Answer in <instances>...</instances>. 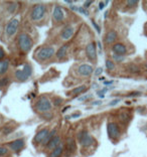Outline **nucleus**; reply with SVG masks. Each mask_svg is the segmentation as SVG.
I'll return each mask as SVG.
<instances>
[{
	"label": "nucleus",
	"mask_w": 147,
	"mask_h": 157,
	"mask_svg": "<svg viewBox=\"0 0 147 157\" xmlns=\"http://www.w3.org/2000/svg\"><path fill=\"white\" fill-rule=\"evenodd\" d=\"M112 50H113L114 53L118 55H123L127 53L126 46H125L124 45H122V43H116V45H114L113 48H112Z\"/></svg>",
	"instance_id": "2eb2a0df"
},
{
	"label": "nucleus",
	"mask_w": 147,
	"mask_h": 157,
	"mask_svg": "<svg viewBox=\"0 0 147 157\" xmlns=\"http://www.w3.org/2000/svg\"><path fill=\"white\" fill-rule=\"evenodd\" d=\"M119 102H120V99H116V100H114V101H112L109 105L110 106H115V105H117Z\"/></svg>",
	"instance_id": "c9c22d12"
},
{
	"label": "nucleus",
	"mask_w": 147,
	"mask_h": 157,
	"mask_svg": "<svg viewBox=\"0 0 147 157\" xmlns=\"http://www.w3.org/2000/svg\"><path fill=\"white\" fill-rule=\"evenodd\" d=\"M92 3H93V1H86L84 3V7L85 8H88V7H89Z\"/></svg>",
	"instance_id": "4c0bfd02"
},
{
	"label": "nucleus",
	"mask_w": 147,
	"mask_h": 157,
	"mask_svg": "<svg viewBox=\"0 0 147 157\" xmlns=\"http://www.w3.org/2000/svg\"><path fill=\"white\" fill-rule=\"evenodd\" d=\"M92 23H93V25L95 26V28L97 29L98 33H100V31H101V30H100V27H99V25H97V24H96V22H95V21H93V20H92Z\"/></svg>",
	"instance_id": "e433bc0d"
},
{
	"label": "nucleus",
	"mask_w": 147,
	"mask_h": 157,
	"mask_svg": "<svg viewBox=\"0 0 147 157\" xmlns=\"http://www.w3.org/2000/svg\"><path fill=\"white\" fill-rule=\"evenodd\" d=\"M9 63L8 60H0V75H3L8 70Z\"/></svg>",
	"instance_id": "6ab92c4d"
},
{
	"label": "nucleus",
	"mask_w": 147,
	"mask_h": 157,
	"mask_svg": "<svg viewBox=\"0 0 147 157\" xmlns=\"http://www.w3.org/2000/svg\"><path fill=\"white\" fill-rule=\"evenodd\" d=\"M31 73H32V68H31V66L26 63V65L23 66V68L21 70H17L15 72V77L17 80L19 81H25L31 76Z\"/></svg>",
	"instance_id": "7ed1b4c3"
},
{
	"label": "nucleus",
	"mask_w": 147,
	"mask_h": 157,
	"mask_svg": "<svg viewBox=\"0 0 147 157\" xmlns=\"http://www.w3.org/2000/svg\"><path fill=\"white\" fill-rule=\"evenodd\" d=\"M107 91H108V89H103L102 91H99V92H98V95H99V97L100 98H104V95H103V94H104L105 92H107Z\"/></svg>",
	"instance_id": "473e14b6"
},
{
	"label": "nucleus",
	"mask_w": 147,
	"mask_h": 157,
	"mask_svg": "<svg viewBox=\"0 0 147 157\" xmlns=\"http://www.w3.org/2000/svg\"><path fill=\"white\" fill-rule=\"evenodd\" d=\"M18 25H19V21L17 18H12L6 25V34L8 36H12L16 33L17 29H18Z\"/></svg>",
	"instance_id": "0eeeda50"
},
{
	"label": "nucleus",
	"mask_w": 147,
	"mask_h": 157,
	"mask_svg": "<svg viewBox=\"0 0 147 157\" xmlns=\"http://www.w3.org/2000/svg\"><path fill=\"white\" fill-rule=\"evenodd\" d=\"M4 56H5V51H4V50L2 48H0V60H3Z\"/></svg>",
	"instance_id": "2f4dec72"
},
{
	"label": "nucleus",
	"mask_w": 147,
	"mask_h": 157,
	"mask_svg": "<svg viewBox=\"0 0 147 157\" xmlns=\"http://www.w3.org/2000/svg\"><path fill=\"white\" fill-rule=\"evenodd\" d=\"M107 132L110 138H118L120 136V130L117 124L109 123L107 126Z\"/></svg>",
	"instance_id": "6e6552de"
},
{
	"label": "nucleus",
	"mask_w": 147,
	"mask_h": 157,
	"mask_svg": "<svg viewBox=\"0 0 147 157\" xmlns=\"http://www.w3.org/2000/svg\"><path fill=\"white\" fill-rule=\"evenodd\" d=\"M66 146H67L68 151L73 152L75 150V140L72 138H68L67 140V143H66Z\"/></svg>",
	"instance_id": "4be33fe9"
},
{
	"label": "nucleus",
	"mask_w": 147,
	"mask_h": 157,
	"mask_svg": "<svg viewBox=\"0 0 147 157\" xmlns=\"http://www.w3.org/2000/svg\"><path fill=\"white\" fill-rule=\"evenodd\" d=\"M48 129H43L40 130V132H37V134L34 136V141L36 142V143H43L45 141V139L48 138Z\"/></svg>",
	"instance_id": "f8f14e48"
},
{
	"label": "nucleus",
	"mask_w": 147,
	"mask_h": 157,
	"mask_svg": "<svg viewBox=\"0 0 147 157\" xmlns=\"http://www.w3.org/2000/svg\"><path fill=\"white\" fill-rule=\"evenodd\" d=\"M67 51H68V46L63 45L62 48L57 51V55H55L58 58V60H63V58L66 56V55H67Z\"/></svg>",
	"instance_id": "a211bd4d"
},
{
	"label": "nucleus",
	"mask_w": 147,
	"mask_h": 157,
	"mask_svg": "<svg viewBox=\"0 0 147 157\" xmlns=\"http://www.w3.org/2000/svg\"><path fill=\"white\" fill-rule=\"evenodd\" d=\"M24 147V140L23 139H17V140L12 141L9 144V148L13 151H19Z\"/></svg>",
	"instance_id": "4468645a"
},
{
	"label": "nucleus",
	"mask_w": 147,
	"mask_h": 157,
	"mask_svg": "<svg viewBox=\"0 0 147 157\" xmlns=\"http://www.w3.org/2000/svg\"><path fill=\"white\" fill-rule=\"evenodd\" d=\"M106 68H107V70H109V71L114 70V68H115L114 62H112V60H106Z\"/></svg>",
	"instance_id": "b1692460"
},
{
	"label": "nucleus",
	"mask_w": 147,
	"mask_h": 157,
	"mask_svg": "<svg viewBox=\"0 0 147 157\" xmlns=\"http://www.w3.org/2000/svg\"><path fill=\"white\" fill-rule=\"evenodd\" d=\"M7 152H8L7 148H5V147H0V156H4L5 154H7Z\"/></svg>",
	"instance_id": "a878e982"
},
{
	"label": "nucleus",
	"mask_w": 147,
	"mask_h": 157,
	"mask_svg": "<svg viewBox=\"0 0 147 157\" xmlns=\"http://www.w3.org/2000/svg\"><path fill=\"white\" fill-rule=\"evenodd\" d=\"M45 11H46V8L43 4H37V5L34 6L32 8V10H31V13H30L31 19L34 21L40 20V19L45 16Z\"/></svg>",
	"instance_id": "20e7f679"
},
{
	"label": "nucleus",
	"mask_w": 147,
	"mask_h": 157,
	"mask_svg": "<svg viewBox=\"0 0 147 157\" xmlns=\"http://www.w3.org/2000/svg\"><path fill=\"white\" fill-rule=\"evenodd\" d=\"M86 53H87L88 58L91 60H95L97 58V51H96V45L94 42H91L86 48Z\"/></svg>",
	"instance_id": "1a4fd4ad"
},
{
	"label": "nucleus",
	"mask_w": 147,
	"mask_h": 157,
	"mask_svg": "<svg viewBox=\"0 0 147 157\" xmlns=\"http://www.w3.org/2000/svg\"><path fill=\"white\" fill-rule=\"evenodd\" d=\"M111 84H113L112 81H110V82H105V85H111Z\"/></svg>",
	"instance_id": "37998d69"
},
{
	"label": "nucleus",
	"mask_w": 147,
	"mask_h": 157,
	"mask_svg": "<svg viewBox=\"0 0 147 157\" xmlns=\"http://www.w3.org/2000/svg\"><path fill=\"white\" fill-rule=\"evenodd\" d=\"M62 102H63V100L61 99V98H55V106H58V105H60Z\"/></svg>",
	"instance_id": "72a5a7b5"
},
{
	"label": "nucleus",
	"mask_w": 147,
	"mask_h": 157,
	"mask_svg": "<svg viewBox=\"0 0 147 157\" xmlns=\"http://www.w3.org/2000/svg\"><path fill=\"white\" fill-rule=\"evenodd\" d=\"M17 8V4L16 3H12L10 5L8 6V11L10 12V13H13L14 11H15V9Z\"/></svg>",
	"instance_id": "393cba45"
},
{
	"label": "nucleus",
	"mask_w": 147,
	"mask_h": 157,
	"mask_svg": "<svg viewBox=\"0 0 147 157\" xmlns=\"http://www.w3.org/2000/svg\"><path fill=\"white\" fill-rule=\"evenodd\" d=\"M86 90H87V87H86V86H81V87H78V88H76V89L73 90V94L74 95H79V94H81V93L85 92Z\"/></svg>",
	"instance_id": "5701e85b"
},
{
	"label": "nucleus",
	"mask_w": 147,
	"mask_h": 157,
	"mask_svg": "<svg viewBox=\"0 0 147 157\" xmlns=\"http://www.w3.org/2000/svg\"><path fill=\"white\" fill-rule=\"evenodd\" d=\"M138 4V1L136 0H130V1H127V5L129 6H136Z\"/></svg>",
	"instance_id": "bb28decb"
},
{
	"label": "nucleus",
	"mask_w": 147,
	"mask_h": 157,
	"mask_svg": "<svg viewBox=\"0 0 147 157\" xmlns=\"http://www.w3.org/2000/svg\"><path fill=\"white\" fill-rule=\"evenodd\" d=\"M60 143H61L60 136H55V138H53L48 144H46V148H48V150H53V149H55L60 145Z\"/></svg>",
	"instance_id": "dca6fc26"
},
{
	"label": "nucleus",
	"mask_w": 147,
	"mask_h": 157,
	"mask_svg": "<svg viewBox=\"0 0 147 157\" xmlns=\"http://www.w3.org/2000/svg\"><path fill=\"white\" fill-rule=\"evenodd\" d=\"M55 50L53 46H45V48H40L36 51V58L40 60H45L50 58L51 56L55 55Z\"/></svg>",
	"instance_id": "f03ea898"
},
{
	"label": "nucleus",
	"mask_w": 147,
	"mask_h": 157,
	"mask_svg": "<svg viewBox=\"0 0 147 157\" xmlns=\"http://www.w3.org/2000/svg\"><path fill=\"white\" fill-rule=\"evenodd\" d=\"M79 141L83 147H89L94 143V138L87 131H83L79 134Z\"/></svg>",
	"instance_id": "423d86ee"
},
{
	"label": "nucleus",
	"mask_w": 147,
	"mask_h": 157,
	"mask_svg": "<svg viewBox=\"0 0 147 157\" xmlns=\"http://www.w3.org/2000/svg\"><path fill=\"white\" fill-rule=\"evenodd\" d=\"M7 83H8V81H7V78H1V80H0V87H4L5 85H7Z\"/></svg>",
	"instance_id": "c85d7f7f"
},
{
	"label": "nucleus",
	"mask_w": 147,
	"mask_h": 157,
	"mask_svg": "<svg viewBox=\"0 0 147 157\" xmlns=\"http://www.w3.org/2000/svg\"><path fill=\"white\" fill-rule=\"evenodd\" d=\"M35 108L38 112H48L51 109V102L46 97H41L36 102Z\"/></svg>",
	"instance_id": "39448f33"
},
{
	"label": "nucleus",
	"mask_w": 147,
	"mask_h": 157,
	"mask_svg": "<svg viewBox=\"0 0 147 157\" xmlns=\"http://www.w3.org/2000/svg\"><path fill=\"white\" fill-rule=\"evenodd\" d=\"M88 98H90V95L84 96V97H80V98H79V101H85V100H87Z\"/></svg>",
	"instance_id": "58836bf2"
},
{
	"label": "nucleus",
	"mask_w": 147,
	"mask_h": 157,
	"mask_svg": "<svg viewBox=\"0 0 147 157\" xmlns=\"http://www.w3.org/2000/svg\"><path fill=\"white\" fill-rule=\"evenodd\" d=\"M101 101H96V102H94V105H101Z\"/></svg>",
	"instance_id": "79ce46f5"
},
{
	"label": "nucleus",
	"mask_w": 147,
	"mask_h": 157,
	"mask_svg": "<svg viewBox=\"0 0 147 157\" xmlns=\"http://www.w3.org/2000/svg\"><path fill=\"white\" fill-rule=\"evenodd\" d=\"M108 4V1H101V2H99V8L100 9H103L105 6H106Z\"/></svg>",
	"instance_id": "7c9ffc66"
},
{
	"label": "nucleus",
	"mask_w": 147,
	"mask_h": 157,
	"mask_svg": "<svg viewBox=\"0 0 147 157\" xmlns=\"http://www.w3.org/2000/svg\"><path fill=\"white\" fill-rule=\"evenodd\" d=\"M98 46H99V48H100V50H101V48H102V46H101V42H100V41H99V42H98Z\"/></svg>",
	"instance_id": "c03bdc74"
},
{
	"label": "nucleus",
	"mask_w": 147,
	"mask_h": 157,
	"mask_svg": "<svg viewBox=\"0 0 147 157\" xmlns=\"http://www.w3.org/2000/svg\"><path fill=\"white\" fill-rule=\"evenodd\" d=\"M18 45L23 53H28L32 48V41L30 36L26 33H21L18 36Z\"/></svg>",
	"instance_id": "f257e3e1"
},
{
	"label": "nucleus",
	"mask_w": 147,
	"mask_h": 157,
	"mask_svg": "<svg viewBox=\"0 0 147 157\" xmlns=\"http://www.w3.org/2000/svg\"><path fill=\"white\" fill-rule=\"evenodd\" d=\"M78 11L81 12V13L85 14V15H89V12H88L87 10H86L85 8H83V7H79V9H78Z\"/></svg>",
	"instance_id": "c756f323"
},
{
	"label": "nucleus",
	"mask_w": 147,
	"mask_h": 157,
	"mask_svg": "<svg viewBox=\"0 0 147 157\" xmlns=\"http://www.w3.org/2000/svg\"><path fill=\"white\" fill-rule=\"evenodd\" d=\"M102 73H103V68H97V70H96V72H95V75H96V76H100Z\"/></svg>",
	"instance_id": "f704fd0d"
},
{
	"label": "nucleus",
	"mask_w": 147,
	"mask_h": 157,
	"mask_svg": "<svg viewBox=\"0 0 147 157\" xmlns=\"http://www.w3.org/2000/svg\"><path fill=\"white\" fill-rule=\"evenodd\" d=\"M113 58H114V60H115V62H120V60H122L124 58H123V56H122V55H113Z\"/></svg>",
	"instance_id": "cd10ccee"
},
{
	"label": "nucleus",
	"mask_w": 147,
	"mask_h": 157,
	"mask_svg": "<svg viewBox=\"0 0 147 157\" xmlns=\"http://www.w3.org/2000/svg\"><path fill=\"white\" fill-rule=\"evenodd\" d=\"M140 95V93L139 92H133V93H130L129 96H131V97H134V96H139Z\"/></svg>",
	"instance_id": "ea45409f"
},
{
	"label": "nucleus",
	"mask_w": 147,
	"mask_h": 157,
	"mask_svg": "<svg viewBox=\"0 0 147 157\" xmlns=\"http://www.w3.org/2000/svg\"><path fill=\"white\" fill-rule=\"evenodd\" d=\"M93 71H94V68H93L92 66L90 65H87V63H84V65H81L79 68H78V72L81 76H83V77H88V76H90L91 73H93Z\"/></svg>",
	"instance_id": "9d476101"
},
{
	"label": "nucleus",
	"mask_w": 147,
	"mask_h": 157,
	"mask_svg": "<svg viewBox=\"0 0 147 157\" xmlns=\"http://www.w3.org/2000/svg\"><path fill=\"white\" fill-rule=\"evenodd\" d=\"M117 38V33L116 31L114 30H111L109 31L107 34H106V37H105V41H106L107 43H113L115 40H116Z\"/></svg>",
	"instance_id": "f3484780"
},
{
	"label": "nucleus",
	"mask_w": 147,
	"mask_h": 157,
	"mask_svg": "<svg viewBox=\"0 0 147 157\" xmlns=\"http://www.w3.org/2000/svg\"><path fill=\"white\" fill-rule=\"evenodd\" d=\"M81 116V113H76V114L71 115V118H78Z\"/></svg>",
	"instance_id": "a19ab883"
},
{
	"label": "nucleus",
	"mask_w": 147,
	"mask_h": 157,
	"mask_svg": "<svg viewBox=\"0 0 147 157\" xmlns=\"http://www.w3.org/2000/svg\"><path fill=\"white\" fill-rule=\"evenodd\" d=\"M53 17L55 21H58V22L63 20V18H65V13H63L62 7L61 6H55V8H53Z\"/></svg>",
	"instance_id": "9b49d317"
},
{
	"label": "nucleus",
	"mask_w": 147,
	"mask_h": 157,
	"mask_svg": "<svg viewBox=\"0 0 147 157\" xmlns=\"http://www.w3.org/2000/svg\"><path fill=\"white\" fill-rule=\"evenodd\" d=\"M62 153H63V146L60 144V145H58L57 148L53 149V150L51 151L50 157H60L61 155H62Z\"/></svg>",
	"instance_id": "aec40b11"
},
{
	"label": "nucleus",
	"mask_w": 147,
	"mask_h": 157,
	"mask_svg": "<svg viewBox=\"0 0 147 157\" xmlns=\"http://www.w3.org/2000/svg\"><path fill=\"white\" fill-rule=\"evenodd\" d=\"M119 118H120V120H121L122 122H124V123H127V122L130 120V115H129L128 112H126L124 110V111H122L121 113H120Z\"/></svg>",
	"instance_id": "412c9836"
},
{
	"label": "nucleus",
	"mask_w": 147,
	"mask_h": 157,
	"mask_svg": "<svg viewBox=\"0 0 147 157\" xmlns=\"http://www.w3.org/2000/svg\"><path fill=\"white\" fill-rule=\"evenodd\" d=\"M74 32H75V28L73 26H66L65 28L63 29L62 33H61V37L63 40H68L71 37L73 36Z\"/></svg>",
	"instance_id": "ddd939ff"
}]
</instances>
